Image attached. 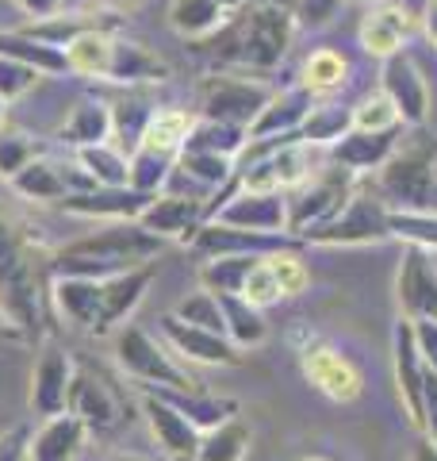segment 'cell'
I'll use <instances>...</instances> for the list:
<instances>
[{
	"label": "cell",
	"instance_id": "6da1fadb",
	"mask_svg": "<svg viewBox=\"0 0 437 461\" xmlns=\"http://www.w3.org/2000/svg\"><path fill=\"white\" fill-rule=\"evenodd\" d=\"M296 12L281 0H254L235 12L218 32L200 39L196 47L211 58L218 69L235 74H272L291 50L296 39Z\"/></svg>",
	"mask_w": 437,
	"mask_h": 461
},
{
	"label": "cell",
	"instance_id": "7a4b0ae2",
	"mask_svg": "<svg viewBox=\"0 0 437 461\" xmlns=\"http://www.w3.org/2000/svg\"><path fill=\"white\" fill-rule=\"evenodd\" d=\"M47 269L50 258H42L27 223L0 204V327L23 339L39 335Z\"/></svg>",
	"mask_w": 437,
	"mask_h": 461
},
{
	"label": "cell",
	"instance_id": "3957f363",
	"mask_svg": "<svg viewBox=\"0 0 437 461\" xmlns=\"http://www.w3.org/2000/svg\"><path fill=\"white\" fill-rule=\"evenodd\" d=\"M165 242L146 230L138 220H115V223H96L93 230L69 239L66 247L50 254V277H93L104 281L115 273L150 266Z\"/></svg>",
	"mask_w": 437,
	"mask_h": 461
},
{
	"label": "cell",
	"instance_id": "277c9868",
	"mask_svg": "<svg viewBox=\"0 0 437 461\" xmlns=\"http://www.w3.org/2000/svg\"><path fill=\"white\" fill-rule=\"evenodd\" d=\"M69 74L89 81H111V85H162L169 81V62L146 50L142 42L115 35L111 27L96 23L81 32L66 47Z\"/></svg>",
	"mask_w": 437,
	"mask_h": 461
},
{
	"label": "cell",
	"instance_id": "5b68a950",
	"mask_svg": "<svg viewBox=\"0 0 437 461\" xmlns=\"http://www.w3.org/2000/svg\"><path fill=\"white\" fill-rule=\"evenodd\" d=\"M437 142L430 135H415L396 147V154L376 169V189L391 212H430V181H433Z\"/></svg>",
	"mask_w": 437,
	"mask_h": 461
},
{
	"label": "cell",
	"instance_id": "8992f818",
	"mask_svg": "<svg viewBox=\"0 0 437 461\" xmlns=\"http://www.w3.org/2000/svg\"><path fill=\"white\" fill-rule=\"evenodd\" d=\"M111 342H115V362H120L127 377H135L138 384L177 388V393H196L200 388V381L188 373V366L177 362V354H173L162 339H154L150 330L123 323L111 335Z\"/></svg>",
	"mask_w": 437,
	"mask_h": 461
},
{
	"label": "cell",
	"instance_id": "52a82bcc",
	"mask_svg": "<svg viewBox=\"0 0 437 461\" xmlns=\"http://www.w3.org/2000/svg\"><path fill=\"white\" fill-rule=\"evenodd\" d=\"M357 193V173L342 169L338 162H323L303 185H296L291 193H284L288 204V235L303 239L311 227H323L338 215L349 196Z\"/></svg>",
	"mask_w": 437,
	"mask_h": 461
},
{
	"label": "cell",
	"instance_id": "ba28073f",
	"mask_svg": "<svg viewBox=\"0 0 437 461\" xmlns=\"http://www.w3.org/2000/svg\"><path fill=\"white\" fill-rule=\"evenodd\" d=\"M303 239L311 247H380L391 239V208L380 196L353 193L330 223L311 227Z\"/></svg>",
	"mask_w": 437,
	"mask_h": 461
},
{
	"label": "cell",
	"instance_id": "9c48e42d",
	"mask_svg": "<svg viewBox=\"0 0 437 461\" xmlns=\"http://www.w3.org/2000/svg\"><path fill=\"white\" fill-rule=\"evenodd\" d=\"M269 89L261 81H250L245 74H215L203 77L200 85V120H215V123H230L250 131L261 108L269 104Z\"/></svg>",
	"mask_w": 437,
	"mask_h": 461
},
{
	"label": "cell",
	"instance_id": "30bf717a",
	"mask_svg": "<svg viewBox=\"0 0 437 461\" xmlns=\"http://www.w3.org/2000/svg\"><path fill=\"white\" fill-rule=\"evenodd\" d=\"M8 185L27 204H62L73 193L96 189V181L77 162H50V158H35V162L23 173H16Z\"/></svg>",
	"mask_w": 437,
	"mask_h": 461
},
{
	"label": "cell",
	"instance_id": "8fae6325",
	"mask_svg": "<svg viewBox=\"0 0 437 461\" xmlns=\"http://www.w3.org/2000/svg\"><path fill=\"white\" fill-rule=\"evenodd\" d=\"M162 342L169 346L173 354L188 366H218V369H235L245 362V354L238 350L227 335H215V330H203L177 320V315H165L162 320Z\"/></svg>",
	"mask_w": 437,
	"mask_h": 461
},
{
	"label": "cell",
	"instance_id": "7c38bea8",
	"mask_svg": "<svg viewBox=\"0 0 437 461\" xmlns=\"http://www.w3.org/2000/svg\"><path fill=\"white\" fill-rule=\"evenodd\" d=\"M380 93L396 104L403 127H422L430 120V85L422 77V69L415 66L411 54H391L384 58L380 69Z\"/></svg>",
	"mask_w": 437,
	"mask_h": 461
},
{
	"label": "cell",
	"instance_id": "4fadbf2b",
	"mask_svg": "<svg viewBox=\"0 0 437 461\" xmlns=\"http://www.w3.org/2000/svg\"><path fill=\"white\" fill-rule=\"evenodd\" d=\"M66 411L77 415V420L89 427V435H104V430H115L123 423V400L120 393L100 377L93 369H77L69 384V400Z\"/></svg>",
	"mask_w": 437,
	"mask_h": 461
},
{
	"label": "cell",
	"instance_id": "5bb4252c",
	"mask_svg": "<svg viewBox=\"0 0 437 461\" xmlns=\"http://www.w3.org/2000/svg\"><path fill=\"white\" fill-rule=\"evenodd\" d=\"M208 220H218L227 227H242V230H261V235H288L284 193H242V189H230V196L218 208H211Z\"/></svg>",
	"mask_w": 437,
	"mask_h": 461
},
{
	"label": "cell",
	"instance_id": "9a60e30c",
	"mask_svg": "<svg viewBox=\"0 0 437 461\" xmlns=\"http://www.w3.org/2000/svg\"><path fill=\"white\" fill-rule=\"evenodd\" d=\"M138 223L154 230L162 242H192L196 230L208 223V204L200 196H184V193H157L138 215Z\"/></svg>",
	"mask_w": 437,
	"mask_h": 461
},
{
	"label": "cell",
	"instance_id": "2e32d148",
	"mask_svg": "<svg viewBox=\"0 0 437 461\" xmlns=\"http://www.w3.org/2000/svg\"><path fill=\"white\" fill-rule=\"evenodd\" d=\"M299 362H303V377H308L323 396H330L334 403H353L361 396V388H364L361 369L349 362L345 354L334 350V346H326V342L303 346Z\"/></svg>",
	"mask_w": 437,
	"mask_h": 461
},
{
	"label": "cell",
	"instance_id": "e0dca14e",
	"mask_svg": "<svg viewBox=\"0 0 437 461\" xmlns=\"http://www.w3.org/2000/svg\"><path fill=\"white\" fill-rule=\"evenodd\" d=\"M73 373H77L73 369V357L62 346H42L39 362L31 369V388H27V408H31L39 420H50V415L66 411Z\"/></svg>",
	"mask_w": 437,
	"mask_h": 461
},
{
	"label": "cell",
	"instance_id": "ac0fdd59",
	"mask_svg": "<svg viewBox=\"0 0 437 461\" xmlns=\"http://www.w3.org/2000/svg\"><path fill=\"white\" fill-rule=\"evenodd\" d=\"M142 420H146L154 442L162 446V454L169 461H196L203 430H196L165 396H157L154 388H146V393H142Z\"/></svg>",
	"mask_w": 437,
	"mask_h": 461
},
{
	"label": "cell",
	"instance_id": "d6986e66",
	"mask_svg": "<svg viewBox=\"0 0 437 461\" xmlns=\"http://www.w3.org/2000/svg\"><path fill=\"white\" fill-rule=\"evenodd\" d=\"M396 300L403 320L437 323V254L411 250L396 273Z\"/></svg>",
	"mask_w": 437,
	"mask_h": 461
},
{
	"label": "cell",
	"instance_id": "ffe728a7",
	"mask_svg": "<svg viewBox=\"0 0 437 461\" xmlns=\"http://www.w3.org/2000/svg\"><path fill=\"white\" fill-rule=\"evenodd\" d=\"M154 196H146L130 185H120V189H108V185H96V189L73 193L62 200L66 215H81V220H96V223H115V220H138Z\"/></svg>",
	"mask_w": 437,
	"mask_h": 461
},
{
	"label": "cell",
	"instance_id": "44dd1931",
	"mask_svg": "<svg viewBox=\"0 0 437 461\" xmlns=\"http://www.w3.org/2000/svg\"><path fill=\"white\" fill-rule=\"evenodd\" d=\"M50 296L66 323L89 335H104V281L93 277H54Z\"/></svg>",
	"mask_w": 437,
	"mask_h": 461
},
{
	"label": "cell",
	"instance_id": "7402d4cb",
	"mask_svg": "<svg viewBox=\"0 0 437 461\" xmlns=\"http://www.w3.org/2000/svg\"><path fill=\"white\" fill-rule=\"evenodd\" d=\"M315 108V93L303 89V85H291L269 96V104L261 108V115L250 127V139H284V135H299L303 120Z\"/></svg>",
	"mask_w": 437,
	"mask_h": 461
},
{
	"label": "cell",
	"instance_id": "603a6c76",
	"mask_svg": "<svg viewBox=\"0 0 437 461\" xmlns=\"http://www.w3.org/2000/svg\"><path fill=\"white\" fill-rule=\"evenodd\" d=\"M391 354H396V384H399L403 411H406V420L418 427L422 423V381H426V362H422V354H418V346H415L411 320H399L396 323Z\"/></svg>",
	"mask_w": 437,
	"mask_h": 461
},
{
	"label": "cell",
	"instance_id": "cb8c5ba5",
	"mask_svg": "<svg viewBox=\"0 0 437 461\" xmlns=\"http://www.w3.org/2000/svg\"><path fill=\"white\" fill-rule=\"evenodd\" d=\"M399 147V127L396 131H349L330 147V162H338L349 173H376Z\"/></svg>",
	"mask_w": 437,
	"mask_h": 461
},
{
	"label": "cell",
	"instance_id": "d4e9b609",
	"mask_svg": "<svg viewBox=\"0 0 437 461\" xmlns=\"http://www.w3.org/2000/svg\"><path fill=\"white\" fill-rule=\"evenodd\" d=\"M254 0H173L169 5V27L188 42L208 39L218 32L235 12H242Z\"/></svg>",
	"mask_w": 437,
	"mask_h": 461
},
{
	"label": "cell",
	"instance_id": "484cf974",
	"mask_svg": "<svg viewBox=\"0 0 437 461\" xmlns=\"http://www.w3.org/2000/svg\"><path fill=\"white\" fill-rule=\"evenodd\" d=\"M85 442H89V427L77 415H50L31 435V461H77Z\"/></svg>",
	"mask_w": 437,
	"mask_h": 461
},
{
	"label": "cell",
	"instance_id": "4316f807",
	"mask_svg": "<svg viewBox=\"0 0 437 461\" xmlns=\"http://www.w3.org/2000/svg\"><path fill=\"white\" fill-rule=\"evenodd\" d=\"M154 273H157V266L150 262V266L104 277V335H115V330L127 323V315L142 304L146 288L154 285Z\"/></svg>",
	"mask_w": 437,
	"mask_h": 461
},
{
	"label": "cell",
	"instance_id": "83f0119b",
	"mask_svg": "<svg viewBox=\"0 0 437 461\" xmlns=\"http://www.w3.org/2000/svg\"><path fill=\"white\" fill-rule=\"evenodd\" d=\"M415 32V16L406 8L396 5H380L361 20V47L376 54V58H391L403 50V42Z\"/></svg>",
	"mask_w": 437,
	"mask_h": 461
},
{
	"label": "cell",
	"instance_id": "f1b7e54d",
	"mask_svg": "<svg viewBox=\"0 0 437 461\" xmlns=\"http://www.w3.org/2000/svg\"><path fill=\"white\" fill-rule=\"evenodd\" d=\"M58 139L69 147H96V142H111V104L96 96H85L73 104L69 120L58 127Z\"/></svg>",
	"mask_w": 437,
	"mask_h": 461
},
{
	"label": "cell",
	"instance_id": "f546056e",
	"mask_svg": "<svg viewBox=\"0 0 437 461\" xmlns=\"http://www.w3.org/2000/svg\"><path fill=\"white\" fill-rule=\"evenodd\" d=\"M154 393L165 396L196 430H211V427H218V423H227V420H235V415H238V400H230V396H208L203 388H196V393L154 388Z\"/></svg>",
	"mask_w": 437,
	"mask_h": 461
},
{
	"label": "cell",
	"instance_id": "4dcf8cb0",
	"mask_svg": "<svg viewBox=\"0 0 437 461\" xmlns=\"http://www.w3.org/2000/svg\"><path fill=\"white\" fill-rule=\"evenodd\" d=\"M223 304V323H227V339L238 346V350H257V346L269 342V320L265 312L254 308L245 296H218Z\"/></svg>",
	"mask_w": 437,
	"mask_h": 461
},
{
	"label": "cell",
	"instance_id": "1f68e13d",
	"mask_svg": "<svg viewBox=\"0 0 437 461\" xmlns=\"http://www.w3.org/2000/svg\"><path fill=\"white\" fill-rule=\"evenodd\" d=\"M257 262H261V254H218L200 266L196 281L200 288H208L215 296H242V285Z\"/></svg>",
	"mask_w": 437,
	"mask_h": 461
},
{
	"label": "cell",
	"instance_id": "d6a6232c",
	"mask_svg": "<svg viewBox=\"0 0 437 461\" xmlns=\"http://www.w3.org/2000/svg\"><path fill=\"white\" fill-rule=\"evenodd\" d=\"M192 123H196V115H188L184 108H154V115H150V123H146L138 147H150L157 154L177 158L184 150L188 135H192Z\"/></svg>",
	"mask_w": 437,
	"mask_h": 461
},
{
	"label": "cell",
	"instance_id": "836d02e7",
	"mask_svg": "<svg viewBox=\"0 0 437 461\" xmlns=\"http://www.w3.org/2000/svg\"><path fill=\"white\" fill-rule=\"evenodd\" d=\"M0 54L4 58H16V62L39 69L42 77H54V74H69L66 66V50L50 47V42H39L23 32H0Z\"/></svg>",
	"mask_w": 437,
	"mask_h": 461
},
{
	"label": "cell",
	"instance_id": "e575fe53",
	"mask_svg": "<svg viewBox=\"0 0 437 461\" xmlns=\"http://www.w3.org/2000/svg\"><path fill=\"white\" fill-rule=\"evenodd\" d=\"M254 446V430L250 423L242 420H227L211 430L200 435V450H196V461H245Z\"/></svg>",
	"mask_w": 437,
	"mask_h": 461
},
{
	"label": "cell",
	"instance_id": "d590c367",
	"mask_svg": "<svg viewBox=\"0 0 437 461\" xmlns=\"http://www.w3.org/2000/svg\"><path fill=\"white\" fill-rule=\"evenodd\" d=\"M353 131V108H342V104H315L311 115L303 120L299 127V139L311 142L318 150H330L338 139H345Z\"/></svg>",
	"mask_w": 437,
	"mask_h": 461
},
{
	"label": "cell",
	"instance_id": "8d00e7d4",
	"mask_svg": "<svg viewBox=\"0 0 437 461\" xmlns=\"http://www.w3.org/2000/svg\"><path fill=\"white\" fill-rule=\"evenodd\" d=\"M77 166L89 173L96 185H108V189H120L127 185L130 173V154L120 150L115 142H96V147H81L77 150Z\"/></svg>",
	"mask_w": 437,
	"mask_h": 461
},
{
	"label": "cell",
	"instance_id": "74e56055",
	"mask_svg": "<svg viewBox=\"0 0 437 461\" xmlns=\"http://www.w3.org/2000/svg\"><path fill=\"white\" fill-rule=\"evenodd\" d=\"M177 173H184L188 181L203 185V189H218V185H235L238 162L223 154H208V150H181L177 154Z\"/></svg>",
	"mask_w": 437,
	"mask_h": 461
},
{
	"label": "cell",
	"instance_id": "f35d334b",
	"mask_svg": "<svg viewBox=\"0 0 437 461\" xmlns=\"http://www.w3.org/2000/svg\"><path fill=\"white\" fill-rule=\"evenodd\" d=\"M245 142H250V131H242V127L215 123V120H196L184 150H208V154H223V158H235L238 162Z\"/></svg>",
	"mask_w": 437,
	"mask_h": 461
},
{
	"label": "cell",
	"instance_id": "ab89813d",
	"mask_svg": "<svg viewBox=\"0 0 437 461\" xmlns=\"http://www.w3.org/2000/svg\"><path fill=\"white\" fill-rule=\"evenodd\" d=\"M173 169H177V158L169 154H157L150 147H138L130 150V173H127V185L130 189H138L146 196H157L169 185Z\"/></svg>",
	"mask_w": 437,
	"mask_h": 461
},
{
	"label": "cell",
	"instance_id": "60d3db41",
	"mask_svg": "<svg viewBox=\"0 0 437 461\" xmlns=\"http://www.w3.org/2000/svg\"><path fill=\"white\" fill-rule=\"evenodd\" d=\"M303 89H311L315 96H326L334 89L345 85V58L338 50H315L308 62H303V77H299Z\"/></svg>",
	"mask_w": 437,
	"mask_h": 461
},
{
	"label": "cell",
	"instance_id": "b9f144b4",
	"mask_svg": "<svg viewBox=\"0 0 437 461\" xmlns=\"http://www.w3.org/2000/svg\"><path fill=\"white\" fill-rule=\"evenodd\" d=\"M391 239L437 254V212H391Z\"/></svg>",
	"mask_w": 437,
	"mask_h": 461
},
{
	"label": "cell",
	"instance_id": "7bdbcfd3",
	"mask_svg": "<svg viewBox=\"0 0 437 461\" xmlns=\"http://www.w3.org/2000/svg\"><path fill=\"white\" fill-rule=\"evenodd\" d=\"M89 27H96V23L81 20V12H58V16H50V20H31L27 27H20V32L39 39V42H50V47H58V50H66L69 42L81 32H89Z\"/></svg>",
	"mask_w": 437,
	"mask_h": 461
},
{
	"label": "cell",
	"instance_id": "ee69618b",
	"mask_svg": "<svg viewBox=\"0 0 437 461\" xmlns=\"http://www.w3.org/2000/svg\"><path fill=\"white\" fill-rule=\"evenodd\" d=\"M39 154H42V147L27 131L0 127V177H4V181H12L16 173H23Z\"/></svg>",
	"mask_w": 437,
	"mask_h": 461
},
{
	"label": "cell",
	"instance_id": "f6af8a7d",
	"mask_svg": "<svg viewBox=\"0 0 437 461\" xmlns=\"http://www.w3.org/2000/svg\"><path fill=\"white\" fill-rule=\"evenodd\" d=\"M173 315L192 327H203V330H215V335H227V323H223V304H218V296L208 293V288H196V293H188Z\"/></svg>",
	"mask_w": 437,
	"mask_h": 461
},
{
	"label": "cell",
	"instance_id": "bcb514c9",
	"mask_svg": "<svg viewBox=\"0 0 437 461\" xmlns=\"http://www.w3.org/2000/svg\"><path fill=\"white\" fill-rule=\"evenodd\" d=\"M150 108H138L135 100H115L111 104V142L120 150H135L142 142V131L150 123Z\"/></svg>",
	"mask_w": 437,
	"mask_h": 461
},
{
	"label": "cell",
	"instance_id": "7dc6e473",
	"mask_svg": "<svg viewBox=\"0 0 437 461\" xmlns=\"http://www.w3.org/2000/svg\"><path fill=\"white\" fill-rule=\"evenodd\" d=\"M265 262L272 269V277L281 281V293L284 296H299V293H308V285H311V269L308 262L296 254V250H276V254H265Z\"/></svg>",
	"mask_w": 437,
	"mask_h": 461
},
{
	"label": "cell",
	"instance_id": "c3c4849f",
	"mask_svg": "<svg viewBox=\"0 0 437 461\" xmlns=\"http://www.w3.org/2000/svg\"><path fill=\"white\" fill-rule=\"evenodd\" d=\"M353 127L357 131H396V127H403V120L384 93H372L353 108Z\"/></svg>",
	"mask_w": 437,
	"mask_h": 461
},
{
	"label": "cell",
	"instance_id": "681fc988",
	"mask_svg": "<svg viewBox=\"0 0 437 461\" xmlns=\"http://www.w3.org/2000/svg\"><path fill=\"white\" fill-rule=\"evenodd\" d=\"M39 81H42L39 69H31V66L16 62V58H4V54H0V100H4V104L27 96Z\"/></svg>",
	"mask_w": 437,
	"mask_h": 461
},
{
	"label": "cell",
	"instance_id": "f907efd6",
	"mask_svg": "<svg viewBox=\"0 0 437 461\" xmlns=\"http://www.w3.org/2000/svg\"><path fill=\"white\" fill-rule=\"evenodd\" d=\"M242 296L250 300L254 308H261L265 312L269 304H276V300H284V293H281V281L272 277V269H269V262L261 258V262L254 266V273L245 277V285H242Z\"/></svg>",
	"mask_w": 437,
	"mask_h": 461
},
{
	"label": "cell",
	"instance_id": "816d5d0a",
	"mask_svg": "<svg viewBox=\"0 0 437 461\" xmlns=\"http://www.w3.org/2000/svg\"><path fill=\"white\" fill-rule=\"evenodd\" d=\"M422 438H430L437 446V373L426 369V381H422Z\"/></svg>",
	"mask_w": 437,
	"mask_h": 461
},
{
	"label": "cell",
	"instance_id": "f5cc1de1",
	"mask_svg": "<svg viewBox=\"0 0 437 461\" xmlns=\"http://www.w3.org/2000/svg\"><path fill=\"white\" fill-rule=\"evenodd\" d=\"M0 461H31V430L12 427L0 435Z\"/></svg>",
	"mask_w": 437,
	"mask_h": 461
},
{
	"label": "cell",
	"instance_id": "db71d44e",
	"mask_svg": "<svg viewBox=\"0 0 437 461\" xmlns=\"http://www.w3.org/2000/svg\"><path fill=\"white\" fill-rule=\"evenodd\" d=\"M411 330H415V346L422 354L426 369L437 373V323L433 320H411Z\"/></svg>",
	"mask_w": 437,
	"mask_h": 461
},
{
	"label": "cell",
	"instance_id": "11a10c76",
	"mask_svg": "<svg viewBox=\"0 0 437 461\" xmlns=\"http://www.w3.org/2000/svg\"><path fill=\"white\" fill-rule=\"evenodd\" d=\"M16 8L27 12V16H35V20H50L66 8V0H16Z\"/></svg>",
	"mask_w": 437,
	"mask_h": 461
},
{
	"label": "cell",
	"instance_id": "9f6ffc18",
	"mask_svg": "<svg viewBox=\"0 0 437 461\" xmlns=\"http://www.w3.org/2000/svg\"><path fill=\"white\" fill-rule=\"evenodd\" d=\"M422 32H426V39L437 47V0H426V12H422Z\"/></svg>",
	"mask_w": 437,
	"mask_h": 461
},
{
	"label": "cell",
	"instance_id": "6f0895ef",
	"mask_svg": "<svg viewBox=\"0 0 437 461\" xmlns=\"http://www.w3.org/2000/svg\"><path fill=\"white\" fill-rule=\"evenodd\" d=\"M411 461H437V446L430 442V438H422L418 446H415V457Z\"/></svg>",
	"mask_w": 437,
	"mask_h": 461
},
{
	"label": "cell",
	"instance_id": "680465c9",
	"mask_svg": "<svg viewBox=\"0 0 437 461\" xmlns=\"http://www.w3.org/2000/svg\"><path fill=\"white\" fill-rule=\"evenodd\" d=\"M430 212H437V158H433V181H430Z\"/></svg>",
	"mask_w": 437,
	"mask_h": 461
},
{
	"label": "cell",
	"instance_id": "91938a15",
	"mask_svg": "<svg viewBox=\"0 0 437 461\" xmlns=\"http://www.w3.org/2000/svg\"><path fill=\"white\" fill-rule=\"evenodd\" d=\"M108 5H111V8H127V12H130V8H138L142 0H108Z\"/></svg>",
	"mask_w": 437,
	"mask_h": 461
},
{
	"label": "cell",
	"instance_id": "94428289",
	"mask_svg": "<svg viewBox=\"0 0 437 461\" xmlns=\"http://www.w3.org/2000/svg\"><path fill=\"white\" fill-rule=\"evenodd\" d=\"M111 461H146V457H138V454H115Z\"/></svg>",
	"mask_w": 437,
	"mask_h": 461
},
{
	"label": "cell",
	"instance_id": "6125c7cd",
	"mask_svg": "<svg viewBox=\"0 0 437 461\" xmlns=\"http://www.w3.org/2000/svg\"><path fill=\"white\" fill-rule=\"evenodd\" d=\"M4 115H8V104H4V100H0V127H4Z\"/></svg>",
	"mask_w": 437,
	"mask_h": 461
},
{
	"label": "cell",
	"instance_id": "be15d7a7",
	"mask_svg": "<svg viewBox=\"0 0 437 461\" xmlns=\"http://www.w3.org/2000/svg\"><path fill=\"white\" fill-rule=\"evenodd\" d=\"M299 461H330V457H318V454H308V457H299Z\"/></svg>",
	"mask_w": 437,
	"mask_h": 461
},
{
	"label": "cell",
	"instance_id": "e7e4bbea",
	"mask_svg": "<svg viewBox=\"0 0 437 461\" xmlns=\"http://www.w3.org/2000/svg\"><path fill=\"white\" fill-rule=\"evenodd\" d=\"M66 5H89V0H66Z\"/></svg>",
	"mask_w": 437,
	"mask_h": 461
}]
</instances>
